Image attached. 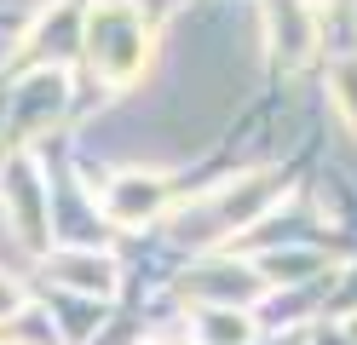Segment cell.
I'll list each match as a JSON object with an SVG mask.
<instances>
[{
	"label": "cell",
	"instance_id": "obj_4",
	"mask_svg": "<svg viewBox=\"0 0 357 345\" xmlns=\"http://www.w3.org/2000/svg\"><path fill=\"white\" fill-rule=\"evenodd\" d=\"M173 201H178L173 173H162V167H121V173H109L104 190H98V219L116 224V230H139V224H155L162 213H173Z\"/></svg>",
	"mask_w": 357,
	"mask_h": 345
},
{
	"label": "cell",
	"instance_id": "obj_10",
	"mask_svg": "<svg viewBox=\"0 0 357 345\" xmlns=\"http://www.w3.org/2000/svg\"><path fill=\"white\" fill-rule=\"evenodd\" d=\"M29 311V288L17 282V276L0 270V322H12V316H24Z\"/></svg>",
	"mask_w": 357,
	"mask_h": 345
},
{
	"label": "cell",
	"instance_id": "obj_5",
	"mask_svg": "<svg viewBox=\"0 0 357 345\" xmlns=\"http://www.w3.org/2000/svg\"><path fill=\"white\" fill-rule=\"evenodd\" d=\"M178 293H185V299H196V305H208V311H242V316H248V305H259V299L271 293V282L259 276V265L208 259L202 270H185Z\"/></svg>",
	"mask_w": 357,
	"mask_h": 345
},
{
	"label": "cell",
	"instance_id": "obj_7",
	"mask_svg": "<svg viewBox=\"0 0 357 345\" xmlns=\"http://www.w3.org/2000/svg\"><path fill=\"white\" fill-rule=\"evenodd\" d=\"M47 270H52L70 293L93 299V305L116 299V259L98 253V247H58V253H47Z\"/></svg>",
	"mask_w": 357,
	"mask_h": 345
},
{
	"label": "cell",
	"instance_id": "obj_1",
	"mask_svg": "<svg viewBox=\"0 0 357 345\" xmlns=\"http://www.w3.org/2000/svg\"><path fill=\"white\" fill-rule=\"evenodd\" d=\"M81 58L104 92L139 86L155 58V12L144 0H93L81 12Z\"/></svg>",
	"mask_w": 357,
	"mask_h": 345
},
{
	"label": "cell",
	"instance_id": "obj_9",
	"mask_svg": "<svg viewBox=\"0 0 357 345\" xmlns=\"http://www.w3.org/2000/svg\"><path fill=\"white\" fill-rule=\"evenodd\" d=\"M0 345H63V339H58V328H52L47 316H35V311H24V316L0 322Z\"/></svg>",
	"mask_w": 357,
	"mask_h": 345
},
{
	"label": "cell",
	"instance_id": "obj_8",
	"mask_svg": "<svg viewBox=\"0 0 357 345\" xmlns=\"http://www.w3.org/2000/svg\"><path fill=\"white\" fill-rule=\"evenodd\" d=\"M328 98H334L340 121H346V127H351V138H357V52L328 58Z\"/></svg>",
	"mask_w": 357,
	"mask_h": 345
},
{
	"label": "cell",
	"instance_id": "obj_11",
	"mask_svg": "<svg viewBox=\"0 0 357 345\" xmlns=\"http://www.w3.org/2000/svg\"><path fill=\"white\" fill-rule=\"evenodd\" d=\"M265 345H311V334H305V328H294V334H271Z\"/></svg>",
	"mask_w": 357,
	"mask_h": 345
},
{
	"label": "cell",
	"instance_id": "obj_3",
	"mask_svg": "<svg viewBox=\"0 0 357 345\" xmlns=\"http://www.w3.org/2000/svg\"><path fill=\"white\" fill-rule=\"evenodd\" d=\"M282 196H288V173L282 167H254V173H242V178H225L208 196V230H202V236L208 242L242 236V230H254Z\"/></svg>",
	"mask_w": 357,
	"mask_h": 345
},
{
	"label": "cell",
	"instance_id": "obj_12",
	"mask_svg": "<svg viewBox=\"0 0 357 345\" xmlns=\"http://www.w3.org/2000/svg\"><path fill=\"white\" fill-rule=\"evenodd\" d=\"M144 345H167V339H144Z\"/></svg>",
	"mask_w": 357,
	"mask_h": 345
},
{
	"label": "cell",
	"instance_id": "obj_6",
	"mask_svg": "<svg viewBox=\"0 0 357 345\" xmlns=\"http://www.w3.org/2000/svg\"><path fill=\"white\" fill-rule=\"evenodd\" d=\"M265 46H271V63L282 69L311 63L323 46L317 0H265Z\"/></svg>",
	"mask_w": 357,
	"mask_h": 345
},
{
	"label": "cell",
	"instance_id": "obj_2",
	"mask_svg": "<svg viewBox=\"0 0 357 345\" xmlns=\"http://www.w3.org/2000/svg\"><path fill=\"white\" fill-rule=\"evenodd\" d=\"M0 201H6L17 242L29 253H52V190H47V173H40L35 150H6V161H0Z\"/></svg>",
	"mask_w": 357,
	"mask_h": 345
}]
</instances>
